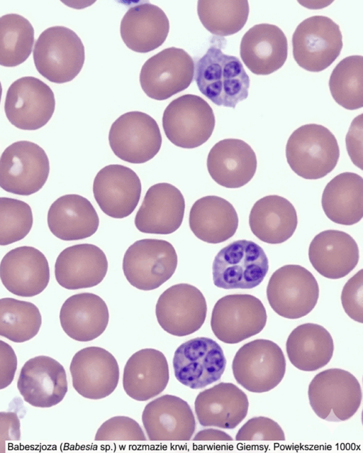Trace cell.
Listing matches in <instances>:
<instances>
[{
	"label": "cell",
	"mask_w": 363,
	"mask_h": 453,
	"mask_svg": "<svg viewBox=\"0 0 363 453\" xmlns=\"http://www.w3.org/2000/svg\"><path fill=\"white\" fill-rule=\"evenodd\" d=\"M194 79L201 93L217 106L235 109L248 97L250 80L242 62L216 45L197 60Z\"/></svg>",
	"instance_id": "cell-1"
},
{
	"label": "cell",
	"mask_w": 363,
	"mask_h": 453,
	"mask_svg": "<svg viewBox=\"0 0 363 453\" xmlns=\"http://www.w3.org/2000/svg\"><path fill=\"white\" fill-rule=\"evenodd\" d=\"M340 149L336 138L326 127L316 124L303 125L289 136L286 158L291 169L307 180L326 176L336 166Z\"/></svg>",
	"instance_id": "cell-2"
},
{
	"label": "cell",
	"mask_w": 363,
	"mask_h": 453,
	"mask_svg": "<svg viewBox=\"0 0 363 453\" xmlns=\"http://www.w3.org/2000/svg\"><path fill=\"white\" fill-rule=\"evenodd\" d=\"M38 72L50 82L62 84L74 79L85 60L84 46L77 33L61 26L43 31L33 50Z\"/></svg>",
	"instance_id": "cell-3"
},
{
	"label": "cell",
	"mask_w": 363,
	"mask_h": 453,
	"mask_svg": "<svg viewBox=\"0 0 363 453\" xmlns=\"http://www.w3.org/2000/svg\"><path fill=\"white\" fill-rule=\"evenodd\" d=\"M308 395L314 413L329 422L349 420L358 410L362 398L358 380L341 369L316 374L308 386Z\"/></svg>",
	"instance_id": "cell-4"
},
{
	"label": "cell",
	"mask_w": 363,
	"mask_h": 453,
	"mask_svg": "<svg viewBox=\"0 0 363 453\" xmlns=\"http://www.w3.org/2000/svg\"><path fill=\"white\" fill-rule=\"evenodd\" d=\"M286 359L280 346L264 339L242 345L232 364L235 379L252 393L268 392L277 387L286 372Z\"/></svg>",
	"instance_id": "cell-5"
},
{
	"label": "cell",
	"mask_w": 363,
	"mask_h": 453,
	"mask_svg": "<svg viewBox=\"0 0 363 453\" xmlns=\"http://www.w3.org/2000/svg\"><path fill=\"white\" fill-rule=\"evenodd\" d=\"M269 270L263 249L252 241H235L220 249L212 265L214 285L220 288L252 289L259 285Z\"/></svg>",
	"instance_id": "cell-6"
},
{
	"label": "cell",
	"mask_w": 363,
	"mask_h": 453,
	"mask_svg": "<svg viewBox=\"0 0 363 453\" xmlns=\"http://www.w3.org/2000/svg\"><path fill=\"white\" fill-rule=\"evenodd\" d=\"M177 262V254L172 244L162 239H144L136 241L126 250L123 271L133 287L152 290L173 275Z\"/></svg>",
	"instance_id": "cell-7"
},
{
	"label": "cell",
	"mask_w": 363,
	"mask_h": 453,
	"mask_svg": "<svg viewBox=\"0 0 363 453\" xmlns=\"http://www.w3.org/2000/svg\"><path fill=\"white\" fill-rule=\"evenodd\" d=\"M267 298L277 315L286 319H298L310 313L316 305L319 286L314 275L304 267L285 265L271 275Z\"/></svg>",
	"instance_id": "cell-8"
},
{
	"label": "cell",
	"mask_w": 363,
	"mask_h": 453,
	"mask_svg": "<svg viewBox=\"0 0 363 453\" xmlns=\"http://www.w3.org/2000/svg\"><path fill=\"white\" fill-rule=\"evenodd\" d=\"M340 26L325 16L306 18L292 36L293 56L303 69L318 72L337 58L342 48Z\"/></svg>",
	"instance_id": "cell-9"
},
{
	"label": "cell",
	"mask_w": 363,
	"mask_h": 453,
	"mask_svg": "<svg viewBox=\"0 0 363 453\" xmlns=\"http://www.w3.org/2000/svg\"><path fill=\"white\" fill-rule=\"evenodd\" d=\"M216 124L213 111L199 96L182 95L172 100L162 116L164 132L174 145L183 148H197L213 133Z\"/></svg>",
	"instance_id": "cell-10"
},
{
	"label": "cell",
	"mask_w": 363,
	"mask_h": 453,
	"mask_svg": "<svg viewBox=\"0 0 363 453\" xmlns=\"http://www.w3.org/2000/svg\"><path fill=\"white\" fill-rule=\"evenodd\" d=\"M49 173L45 151L31 141L14 142L0 157V187L10 193L28 196L38 192Z\"/></svg>",
	"instance_id": "cell-11"
},
{
	"label": "cell",
	"mask_w": 363,
	"mask_h": 453,
	"mask_svg": "<svg viewBox=\"0 0 363 453\" xmlns=\"http://www.w3.org/2000/svg\"><path fill=\"white\" fill-rule=\"evenodd\" d=\"M267 320L261 300L249 294L228 295L215 304L211 327L215 336L226 344H237L259 334Z\"/></svg>",
	"instance_id": "cell-12"
},
{
	"label": "cell",
	"mask_w": 363,
	"mask_h": 453,
	"mask_svg": "<svg viewBox=\"0 0 363 453\" xmlns=\"http://www.w3.org/2000/svg\"><path fill=\"white\" fill-rule=\"evenodd\" d=\"M162 135L156 121L146 113L133 111L120 116L111 125L108 141L120 159L135 164L153 158L160 150Z\"/></svg>",
	"instance_id": "cell-13"
},
{
	"label": "cell",
	"mask_w": 363,
	"mask_h": 453,
	"mask_svg": "<svg viewBox=\"0 0 363 453\" xmlns=\"http://www.w3.org/2000/svg\"><path fill=\"white\" fill-rule=\"evenodd\" d=\"M194 76V61L184 50L170 47L143 64L140 84L146 95L162 101L186 89Z\"/></svg>",
	"instance_id": "cell-14"
},
{
	"label": "cell",
	"mask_w": 363,
	"mask_h": 453,
	"mask_svg": "<svg viewBox=\"0 0 363 453\" xmlns=\"http://www.w3.org/2000/svg\"><path fill=\"white\" fill-rule=\"evenodd\" d=\"M55 109L52 90L37 77H21L7 90L4 111L9 122L19 129L33 131L42 128L50 121Z\"/></svg>",
	"instance_id": "cell-15"
},
{
	"label": "cell",
	"mask_w": 363,
	"mask_h": 453,
	"mask_svg": "<svg viewBox=\"0 0 363 453\" xmlns=\"http://www.w3.org/2000/svg\"><path fill=\"white\" fill-rule=\"evenodd\" d=\"M226 359L220 346L208 337H196L175 351L173 368L176 378L191 389H199L218 381Z\"/></svg>",
	"instance_id": "cell-16"
},
{
	"label": "cell",
	"mask_w": 363,
	"mask_h": 453,
	"mask_svg": "<svg viewBox=\"0 0 363 453\" xmlns=\"http://www.w3.org/2000/svg\"><path fill=\"white\" fill-rule=\"evenodd\" d=\"M207 304L203 293L188 283L176 284L165 290L155 307L160 327L177 337L187 336L199 330L205 322Z\"/></svg>",
	"instance_id": "cell-17"
},
{
	"label": "cell",
	"mask_w": 363,
	"mask_h": 453,
	"mask_svg": "<svg viewBox=\"0 0 363 453\" xmlns=\"http://www.w3.org/2000/svg\"><path fill=\"white\" fill-rule=\"evenodd\" d=\"M69 371L74 388L86 398H104L114 391L118 383V362L101 347L89 346L77 351L72 359Z\"/></svg>",
	"instance_id": "cell-18"
},
{
	"label": "cell",
	"mask_w": 363,
	"mask_h": 453,
	"mask_svg": "<svg viewBox=\"0 0 363 453\" xmlns=\"http://www.w3.org/2000/svg\"><path fill=\"white\" fill-rule=\"evenodd\" d=\"M141 190V182L135 172L118 164L104 167L93 182L94 196L100 209L115 219H123L133 213Z\"/></svg>",
	"instance_id": "cell-19"
},
{
	"label": "cell",
	"mask_w": 363,
	"mask_h": 453,
	"mask_svg": "<svg viewBox=\"0 0 363 453\" xmlns=\"http://www.w3.org/2000/svg\"><path fill=\"white\" fill-rule=\"evenodd\" d=\"M17 388L30 405L42 408L52 407L60 403L67 392L65 370L51 357H33L21 368Z\"/></svg>",
	"instance_id": "cell-20"
},
{
	"label": "cell",
	"mask_w": 363,
	"mask_h": 453,
	"mask_svg": "<svg viewBox=\"0 0 363 453\" xmlns=\"http://www.w3.org/2000/svg\"><path fill=\"white\" fill-rule=\"evenodd\" d=\"M0 279L11 293L33 297L42 293L50 280L45 256L33 246H19L9 251L0 263Z\"/></svg>",
	"instance_id": "cell-21"
},
{
	"label": "cell",
	"mask_w": 363,
	"mask_h": 453,
	"mask_svg": "<svg viewBox=\"0 0 363 453\" xmlns=\"http://www.w3.org/2000/svg\"><path fill=\"white\" fill-rule=\"evenodd\" d=\"M142 422L151 441H186L196 430L189 405L172 395H163L145 407Z\"/></svg>",
	"instance_id": "cell-22"
},
{
	"label": "cell",
	"mask_w": 363,
	"mask_h": 453,
	"mask_svg": "<svg viewBox=\"0 0 363 453\" xmlns=\"http://www.w3.org/2000/svg\"><path fill=\"white\" fill-rule=\"evenodd\" d=\"M185 200L181 191L172 184L151 186L135 217V227L143 233L169 234L181 226Z\"/></svg>",
	"instance_id": "cell-23"
},
{
	"label": "cell",
	"mask_w": 363,
	"mask_h": 453,
	"mask_svg": "<svg viewBox=\"0 0 363 453\" xmlns=\"http://www.w3.org/2000/svg\"><path fill=\"white\" fill-rule=\"evenodd\" d=\"M108 271L104 252L97 246L80 244L65 249L55 264L57 282L67 290L91 288L99 284Z\"/></svg>",
	"instance_id": "cell-24"
},
{
	"label": "cell",
	"mask_w": 363,
	"mask_h": 453,
	"mask_svg": "<svg viewBox=\"0 0 363 453\" xmlns=\"http://www.w3.org/2000/svg\"><path fill=\"white\" fill-rule=\"evenodd\" d=\"M211 178L227 188H239L248 183L257 170V157L242 140L225 138L210 150L206 162Z\"/></svg>",
	"instance_id": "cell-25"
},
{
	"label": "cell",
	"mask_w": 363,
	"mask_h": 453,
	"mask_svg": "<svg viewBox=\"0 0 363 453\" xmlns=\"http://www.w3.org/2000/svg\"><path fill=\"white\" fill-rule=\"evenodd\" d=\"M240 55L245 66L257 75H268L280 69L288 55L287 38L276 25L253 26L242 36Z\"/></svg>",
	"instance_id": "cell-26"
},
{
	"label": "cell",
	"mask_w": 363,
	"mask_h": 453,
	"mask_svg": "<svg viewBox=\"0 0 363 453\" xmlns=\"http://www.w3.org/2000/svg\"><path fill=\"white\" fill-rule=\"evenodd\" d=\"M194 408L202 426L234 429L247 416L249 401L237 386L221 382L200 392Z\"/></svg>",
	"instance_id": "cell-27"
},
{
	"label": "cell",
	"mask_w": 363,
	"mask_h": 453,
	"mask_svg": "<svg viewBox=\"0 0 363 453\" xmlns=\"http://www.w3.org/2000/svg\"><path fill=\"white\" fill-rule=\"evenodd\" d=\"M309 261L325 278L340 279L357 265L359 251L357 242L347 233L329 229L320 232L308 248Z\"/></svg>",
	"instance_id": "cell-28"
},
{
	"label": "cell",
	"mask_w": 363,
	"mask_h": 453,
	"mask_svg": "<svg viewBox=\"0 0 363 453\" xmlns=\"http://www.w3.org/2000/svg\"><path fill=\"white\" fill-rule=\"evenodd\" d=\"M169 378L165 356L155 349H143L127 361L123 386L126 394L138 401H145L161 393Z\"/></svg>",
	"instance_id": "cell-29"
},
{
	"label": "cell",
	"mask_w": 363,
	"mask_h": 453,
	"mask_svg": "<svg viewBox=\"0 0 363 453\" xmlns=\"http://www.w3.org/2000/svg\"><path fill=\"white\" fill-rule=\"evenodd\" d=\"M169 22L162 9L149 2L130 7L123 17L120 33L131 50L145 53L155 50L165 41Z\"/></svg>",
	"instance_id": "cell-30"
},
{
	"label": "cell",
	"mask_w": 363,
	"mask_h": 453,
	"mask_svg": "<svg viewBox=\"0 0 363 453\" xmlns=\"http://www.w3.org/2000/svg\"><path fill=\"white\" fill-rule=\"evenodd\" d=\"M109 320L108 307L99 295L82 293L68 298L60 312L63 331L78 342H89L105 331Z\"/></svg>",
	"instance_id": "cell-31"
},
{
	"label": "cell",
	"mask_w": 363,
	"mask_h": 453,
	"mask_svg": "<svg viewBox=\"0 0 363 453\" xmlns=\"http://www.w3.org/2000/svg\"><path fill=\"white\" fill-rule=\"evenodd\" d=\"M47 220L52 234L63 241L88 238L99 225L98 214L91 202L76 194L57 198L49 208Z\"/></svg>",
	"instance_id": "cell-32"
},
{
	"label": "cell",
	"mask_w": 363,
	"mask_h": 453,
	"mask_svg": "<svg viewBox=\"0 0 363 453\" xmlns=\"http://www.w3.org/2000/svg\"><path fill=\"white\" fill-rule=\"evenodd\" d=\"M238 223L233 204L216 195L197 200L189 212L191 231L199 239L208 244H219L231 238L238 229Z\"/></svg>",
	"instance_id": "cell-33"
},
{
	"label": "cell",
	"mask_w": 363,
	"mask_h": 453,
	"mask_svg": "<svg viewBox=\"0 0 363 453\" xmlns=\"http://www.w3.org/2000/svg\"><path fill=\"white\" fill-rule=\"evenodd\" d=\"M298 224L295 207L286 198L267 195L258 200L249 215L252 234L270 244L284 243L292 236Z\"/></svg>",
	"instance_id": "cell-34"
},
{
	"label": "cell",
	"mask_w": 363,
	"mask_h": 453,
	"mask_svg": "<svg viewBox=\"0 0 363 453\" xmlns=\"http://www.w3.org/2000/svg\"><path fill=\"white\" fill-rule=\"evenodd\" d=\"M286 350L293 366L314 371L326 366L333 357V339L323 326L314 323L298 325L289 335Z\"/></svg>",
	"instance_id": "cell-35"
},
{
	"label": "cell",
	"mask_w": 363,
	"mask_h": 453,
	"mask_svg": "<svg viewBox=\"0 0 363 453\" xmlns=\"http://www.w3.org/2000/svg\"><path fill=\"white\" fill-rule=\"evenodd\" d=\"M323 209L332 222L350 226L363 217V179L345 172L334 177L325 186L321 199Z\"/></svg>",
	"instance_id": "cell-36"
},
{
	"label": "cell",
	"mask_w": 363,
	"mask_h": 453,
	"mask_svg": "<svg viewBox=\"0 0 363 453\" xmlns=\"http://www.w3.org/2000/svg\"><path fill=\"white\" fill-rule=\"evenodd\" d=\"M250 8L247 0H199L197 13L204 28L218 36H228L245 25Z\"/></svg>",
	"instance_id": "cell-37"
},
{
	"label": "cell",
	"mask_w": 363,
	"mask_h": 453,
	"mask_svg": "<svg viewBox=\"0 0 363 453\" xmlns=\"http://www.w3.org/2000/svg\"><path fill=\"white\" fill-rule=\"evenodd\" d=\"M34 44V28L25 17L9 13L0 17V65L13 67L30 56Z\"/></svg>",
	"instance_id": "cell-38"
},
{
	"label": "cell",
	"mask_w": 363,
	"mask_h": 453,
	"mask_svg": "<svg viewBox=\"0 0 363 453\" xmlns=\"http://www.w3.org/2000/svg\"><path fill=\"white\" fill-rule=\"evenodd\" d=\"M41 324L40 310L33 303L12 298L0 299V336L25 342L38 333Z\"/></svg>",
	"instance_id": "cell-39"
},
{
	"label": "cell",
	"mask_w": 363,
	"mask_h": 453,
	"mask_svg": "<svg viewBox=\"0 0 363 453\" xmlns=\"http://www.w3.org/2000/svg\"><path fill=\"white\" fill-rule=\"evenodd\" d=\"M330 94L336 103L348 110L363 107V57L350 55L333 69L330 79Z\"/></svg>",
	"instance_id": "cell-40"
},
{
	"label": "cell",
	"mask_w": 363,
	"mask_h": 453,
	"mask_svg": "<svg viewBox=\"0 0 363 453\" xmlns=\"http://www.w3.org/2000/svg\"><path fill=\"white\" fill-rule=\"evenodd\" d=\"M33 223L32 209L26 202L10 197H0V246L23 239Z\"/></svg>",
	"instance_id": "cell-41"
},
{
	"label": "cell",
	"mask_w": 363,
	"mask_h": 453,
	"mask_svg": "<svg viewBox=\"0 0 363 453\" xmlns=\"http://www.w3.org/2000/svg\"><path fill=\"white\" fill-rule=\"evenodd\" d=\"M96 441H145L146 437L140 425L126 416H115L104 422L95 435Z\"/></svg>",
	"instance_id": "cell-42"
},
{
	"label": "cell",
	"mask_w": 363,
	"mask_h": 453,
	"mask_svg": "<svg viewBox=\"0 0 363 453\" xmlns=\"http://www.w3.org/2000/svg\"><path fill=\"white\" fill-rule=\"evenodd\" d=\"M237 441H283L285 435L280 425L274 420L263 417H255L248 420L238 430Z\"/></svg>",
	"instance_id": "cell-43"
},
{
	"label": "cell",
	"mask_w": 363,
	"mask_h": 453,
	"mask_svg": "<svg viewBox=\"0 0 363 453\" xmlns=\"http://www.w3.org/2000/svg\"><path fill=\"white\" fill-rule=\"evenodd\" d=\"M341 302L346 314L353 320L363 322V271L359 270L345 284Z\"/></svg>",
	"instance_id": "cell-44"
},
{
	"label": "cell",
	"mask_w": 363,
	"mask_h": 453,
	"mask_svg": "<svg viewBox=\"0 0 363 453\" xmlns=\"http://www.w3.org/2000/svg\"><path fill=\"white\" fill-rule=\"evenodd\" d=\"M345 141L351 160L362 170V114L352 121Z\"/></svg>",
	"instance_id": "cell-45"
},
{
	"label": "cell",
	"mask_w": 363,
	"mask_h": 453,
	"mask_svg": "<svg viewBox=\"0 0 363 453\" xmlns=\"http://www.w3.org/2000/svg\"><path fill=\"white\" fill-rule=\"evenodd\" d=\"M17 357L11 346L0 340V390L13 381L17 369Z\"/></svg>",
	"instance_id": "cell-46"
},
{
	"label": "cell",
	"mask_w": 363,
	"mask_h": 453,
	"mask_svg": "<svg viewBox=\"0 0 363 453\" xmlns=\"http://www.w3.org/2000/svg\"><path fill=\"white\" fill-rule=\"evenodd\" d=\"M20 420L15 412H0V453L6 452V441L21 440Z\"/></svg>",
	"instance_id": "cell-47"
},
{
	"label": "cell",
	"mask_w": 363,
	"mask_h": 453,
	"mask_svg": "<svg viewBox=\"0 0 363 453\" xmlns=\"http://www.w3.org/2000/svg\"><path fill=\"white\" fill-rule=\"evenodd\" d=\"M194 440L206 441V440H223L231 441L233 438L223 431L216 429H205L199 432L194 437Z\"/></svg>",
	"instance_id": "cell-48"
},
{
	"label": "cell",
	"mask_w": 363,
	"mask_h": 453,
	"mask_svg": "<svg viewBox=\"0 0 363 453\" xmlns=\"http://www.w3.org/2000/svg\"><path fill=\"white\" fill-rule=\"evenodd\" d=\"M1 95H2V87H1V82H0V102H1Z\"/></svg>",
	"instance_id": "cell-49"
}]
</instances>
